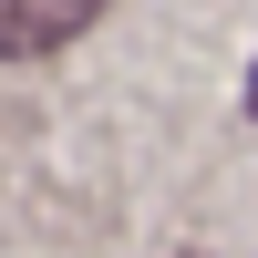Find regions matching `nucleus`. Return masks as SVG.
<instances>
[{
  "instance_id": "f257e3e1",
  "label": "nucleus",
  "mask_w": 258,
  "mask_h": 258,
  "mask_svg": "<svg viewBox=\"0 0 258 258\" xmlns=\"http://www.w3.org/2000/svg\"><path fill=\"white\" fill-rule=\"evenodd\" d=\"M93 21H103V0H0V62H21V52H52V41L93 31Z\"/></svg>"
},
{
  "instance_id": "f03ea898",
  "label": "nucleus",
  "mask_w": 258,
  "mask_h": 258,
  "mask_svg": "<svg viewBox=\"0 0 258 258\" xmlns=\"http://www.w3.org/2000/svg\"><path fill=\"white\" fill-rule=\"evenodd\" d=\"M248 114H258V73H248Z\"/></svg>"
}]
</instances>
